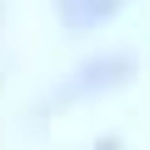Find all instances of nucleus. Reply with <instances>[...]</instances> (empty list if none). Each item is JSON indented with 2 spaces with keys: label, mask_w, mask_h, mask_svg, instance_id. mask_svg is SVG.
Wrapping results in <instances>:
<instances>
[{
  "label": "nucleus",
  "mask_w": 150,
  "mask_h": 150,
  "mask_svg": "<svg viewBox=\"0 0 150 150\" xmlns=\"http://www.w3.org/2000/svg\"><path fill=\"white\" fill-rule=\"evenodd\" d=\"M111 6H117V0H61V17H67L72 28H89V22H100Z\"/></svg>",
  "instance_id": "nucleus-1"
}]
</instances>
